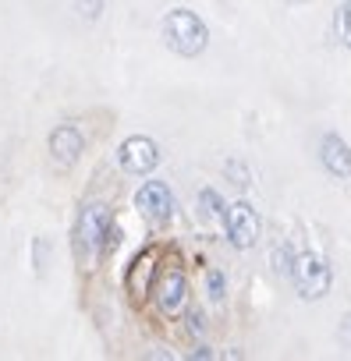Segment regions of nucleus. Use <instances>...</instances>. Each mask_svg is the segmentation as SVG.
<instances>
[{"instance_id": "9d476101", "label": "nucleus", "mask_w": 351, "mask_h": 361, "mask_svg": "<svg viewBox=\"0 0 351 361\" xmlns=\"http://www.w3.org/2000/svg\"><path fill=\"white\" fill-rule=\"evenodd\" d=\"M149 276H153V252H145V255L135 259V266H131V273H128V290H131L135 298H142V294L149 290Z\"/></svg>"}, {"instance_id": "7ed1b4c3", "label": "nucleus", "mask_w": 351, "mask_h": 361, "mask_svg": "<svg viewBox=\"0 0 351 361\" xmlns=\"http://www.w3.org/2000/svg\"><path fill=\"white\" fill-rule=\"evenodd\" d=\"M291 280H295V290L305 298V301H316L330 290V262L323 255H312V252H302L295 259V269H291Z\"/></svg>"}, {"instance_id": "423d86ee", "label": "nucleus", "mask_w": 351, "mask_h": 361, "mask_svg": "<svg viewBox=\"0 0 351 361\" xmlns=\"http://www.w3.org/2000/svg\"><path fill=\"white\" fill-rule=\"evenodd\" d=\"M153 294H156V305L163 315H182L189 305V283H185L182 269H163Z\"/></svg>"}, {"instance_id": "f257e3e1", "label": "nucleus", "mask_w": 351, "mask_h": 361, "mask_svg": "<svg viewBox=\"0 0 351 361\" xmlns=\"http://www.w3.org/2000/svg\"><path fill=\"white\" fill-rule=\"evenodd\" d=\"M163 39L174 54L182 57H196L206 50L210 43V29L206 22L196 15V11H185V8H174L167 18H163Z\"/></svg>"}, {"instance_id": "4468645a", "label": "nucleus", "mask_w": 351, "mask_h": 361, "mask_svg": "<svg viewBox=\"0 0 351 361\" xmlns=\"http://www.w3.org/2000/svg\"><path fill=\"white\" fill-rule=\"evenodd\" d=\"M78 11H82L85 18H100V11H103V0H78Z\"/></svg>"}, {"instance_id": "6e6552de", "label": "nucleus", "mask_w": 351, "mask_h": 361, "mask_svg": "<svg viewBox=\"0 0 351 361\" xmlns=\"http://www.w3.org/2000/svg\"><path fill=\"white\" fill-rule=\"evenodd\" d=\"M50 152L61 166H71L82 152V131L75 124H61L54 135H50Z\"/></svg>"}, {"instance_id": "ddd939ff", "label": "nucleus", "mask_w": 351, "mask_h": 361, "mask_svg": "<svg viewBox=\"0 0 351 361\" xmlns=\"http://www.w3.org/2000/svg\"><path fill=\"white\" fill-rule=\"evenodd\" d=\"M206 290H210V298H217V301L224 298V276H220L217 269H213V273L206 276Z\"/></svg>"}, {"instance_id": "2eb2a0df", "label": "nucleus", "mask_w": 351, "mask_h": 361, "mask_svg": "<svg viewBox=\"0 0 351 361\" xmlns=\"http://www.w3.org/2000/svg\"><path fill=\"white\" fill-rule=\"evenodd\" d=\"M340 340H344V343H351V315H347V319H344V326H340Z\"/></svg>"}, {"instance_id": "0eeeda50", "label": "nucleus", "mask_w": 351, "mask_h": 361, "mask_svg": "<svg viewBox=\"0 0 351 361\" xmlns=\"http://www.w3.org/2000/svg\"><path fill=\"white\" fill-rule=\"evenodd\" d=\"M227 224V238L234 248H252L256 238H259V213L249 206V202H234L224 216Z\"/></svg>"}, {"instance_id": "1a4fd4ad", "label": "nucleus", "mask_w": 351, "mask_h": 361, "mask_svg": "<svg viewBox=\"0 0 351 361\" xmlns=\"http://www.w3.org/2000/svg\"><path fill=\"white\" fill-rule=\"evenodd\" d=\"M319 156H323V166H326L333 177H351V149L344 145V138L326 135L323 145H319Z\"/></svg>"}, {"instance_id": "f03ea898", "label": "nucleus", "mask_w": 351, "mask_h": 361, "mask_svg": "<svg viewBox=\"0 0 351 361\" xmlns=\"http://www.w3.org/2000/svg\"><path fill=\"white\" fill-rule=\"evenodd\" d=\"M107 234H110V209L100 202L85 206L78 216V227H75V248L85 266H93L100 259V252L107 248Z\"/></svg>"}, {"instance_id": "20e7f679", "label": "nucleus", "mask_w": 351, "mask_h": 361, "mask_svg": "<svg viewBox=\"0 0 351 361\" xmlns=\"http://www.w3.org/2000/svg\"><path fill=\"white\" fill-rule=\"evenodd\" d=\"M135 206H138V213L149 220V224H167L170 220V213H174V199H170V188L163 185V180H145V185L138 188V195H135Z\"/></svg>"}, {"instance_id": "39448f33", "label": "nucleus", "mask_w": 351, "mask_h": 361, "mask_svg": "<svg viewBox=\"0 0 351 361\" xmlns=\"http://www.w3.org/2000/svg\"><path fill=\"white\" fill-rule=\"evenodd\" d=\"M117 163L128 170V173H149L156 163H160V149L153 138L145 135H135V138H124L121 149H117Z\"/></svg>"}, {"instance_id": "9b49d317", "label": "nucleus", "mask_w": 351, "mask_h": 361, "mask_svg": "<svg viewBox=\"0 0 351 361\" xmlns=\"http://www.w3.org/2000/svg\"><path fill=\"white\" fill-rule=\"evenodd\" d=\"M333 32L340 36L344 47H351V0L337 8V15H333Z\"/></svg>"}, {"instance_id": "f8f14e48", "label": "nucleus", "mask_w": 351, "mask_h": 361, "mask_svg": "<svg viewBox=\"0 0 351 361\" xmlns=\"http://www.w3.org/2000/svg\"><path fill=\"white\" fill-rule=\"evenodd\" d=\"M199 206H203V216H206V220H217V216H224V209H220V195H217L213 188H206V192L199 195Z\"/></svg>"}]
</instances>
